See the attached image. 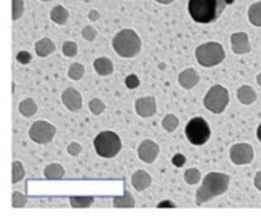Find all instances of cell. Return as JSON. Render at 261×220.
I'll list each match as a JSON object with an SVG mask.
<instances>
[{
	"label": "cell",
	"instance_id": "1",
	"mask_svg": "<svg viewBox=\"0 0 261 220\" xmlns=\"http://www.w3.org/2000/svg\"><path fill=\"white\" fill-rule=\"evenodd\" d=\"M226 6L228 0H189L188 11L194 22L207 25L216 21Z\"/></svg>",
	"mask_w": 261,
	"mask_h": 220
},
{
	"label": "cell",
	"instance_id": "2",
	"mask_svg": "<svg viewBox=\"0 0 261 220\" xmlns=\"http://www.w3.org/2000/svg\"><path fill=\"white\" fill-rule=\"evenodd\" d=\"M230 178L224 173H208L196 192V204L198 206L211 201L214 197L220 196L228 191Z\"/></svg>",
	"mask_w": 261,
	"mask_h": 220
},
{
	"label": "cell",
	"instance_id": "3",
	"mask_svg": "<svg viewBox=\"0 0 261 220\" xmlns=\"http://www.w3.org/2000/svg\"><path fill=\"white\" fill-rule=\"evenodd\" d=\"M112 48L122 58H134L142 49V40L134 30L124 29L112 39Z\"/></svg>",
	"mask_w": 261,
	"mask_h": 220
},
{
	"label": "cell",
	"instance_id": "4",
	"mask_svg": "<svg viewBox=\"0 0 261 220\" xmlns=\"http://www.w3.org/2000/svg\"><path fill=\"white\" fill-rule=\"evenodd\" d=\"M196 58L197 62L203 67H214L220 65L225 59V52L220 43L208 41L196 49Z\"/></svg>",
	"mask_w": 261,
	"mask_h": 220
},
{
	"label": "cell",
	"instance_id": "5",
	"mask_svg": "<svg viewBox=\"0 0 261 220\" xmlns=\"http://www.w3.org/2000/svg\"><path fill=\"white\" fill-rule=\"evenodd\" d=\"M121 139L113 132H102L95 137L94 148L98 155L105 159H112L121 151Z\"/></svg>",
	"mask_w": 261,
	"mask_h": 220
},
{
	"label": "cell",
	"instance_id": "6",
	"mask_svg": "<svg viewBox=\"0 0 261 220\" xmlns=\"http://www.w3.org/2000/svg\"><path fill=\"white\" fill-rule=\"evenodd\" d=\"M186 135L189 143L193 145H202L208 142L211 129L203 117H193L186 127Z\"/></svg>",
	"mask_w": 261,
	"mask_h": 220
},
{
	"label": "cell",
	"instance_id": "7",
	"mask_svg": "<svg viewBox=\"0 0 261 220\" xmlns=\"http://www.w3.org/2000/svg\"><path fill=\"white\" fill-rule=\"evenodd\" d=\"M229 103V91L221 85H214L203 98V105L210 112L221 113Z\"/></svg>",
	"mask_w": 261,
	"mask_h": 220
},
{
	"label": "cell",
	"instance_id": "8",
	"mask_svg": "<svg viewBox=\"0 0 261 220\" xmlns=\"http://www.w3.org/2000/svg\"><path fill=\"white\" fill-rule=\"evenodd\" d=\"M56 133L57 129L54 125H51L48 121L39 120L31 125L29 135H30L31 140H34L38 144H48L49 142L53 140Z\"/></svg>",
	"mask_w": 261,
	"mask_h": 220
},
{
	"label": "cell",
	"instance_id": "9",
	"mask_svg": "<svg viewBox=\"0 0 261 220\" xmlns=\"http://www.w3.org/2000/svg\"><path fill=\"white\" fill-rule=\"evenodd\" d=\"M230 160L236 165L251 164L253 160V150L247 143H237L230 148Z\"/></svg>",
	"mask_w": 261,
	"mask_h": 220
},
{
	"label": "cell",
	"instance_id": "10",
	"mask_svg": "<svg viewBox=\"0 0 261 220\" xmlns=\"http://www.w3.org/2000/svg\"><path fill=\"white\" fill-rule=\"evenodd\" d=\"M159 153V144L151 139L143 140L139 144V147H138V156H139V159L142 160L143 162H146V164H152V162H154V160L157 159Z\"/></svg>",
	"mask_w": 261,
	"mask_h": 220
},
{
	"label": "cell",
	"instance_id": "11",
	"mask_svg": "<svg viewBox=\"0 0 261 220\" xmlns=\"http://www.w3.org/2000/svg\"><path fill=\"white\" fill-rule=\"evenodd\" d=\"M62 102L71 112H77L83 107V97L75 88L66 89L62 93Z\"/></svg>",
	"mask_w": 261,
	"mask_h": 220
},
{
	"label": "cell",
	"instance_id": "12",
	"mask_svg": "<svg viewBox=\"0 0 261 220\" xmlns=\"http://www.w3.org/2000/svg\"><path fill=\"white\" fill-rule=\"evenodd\" d=\"M135 111L140 117H151L157 112V105L154 97H143L135 102Z\"/></svg>",
	"mask_w": 261,
	"mask_h": 220
},
{
	"label": "cell",
	"instance_id": "13",
	"mask_svg": "<svg viewBox=\"0 0 261 220\" xmlns=\"http://www.w3.org/2000/svg\"><path fill=\"white\" fill-rule=\"evenodd\" d=\"M231 51L236 54H246L251 52V44L246 33H236L230 36Z\"/></svg>",
	"mask_w": 261,
	"mask_h": 220
},
{
	"label": "cell",
	"instance_id": "14",
	"mask_svg": "<svg viewBox=\"0 0 261 220\" xmlns=\"http://www.w3.org/2000/svg\"><path fill=\"white\" fill-rule=\"evenodd\" d=\"M199 83V75L194 68H187V70L181 71L179 74V84L183 89H189L194 88L197 84Z\"/></svg>",
	"mask_w": 261,
	"mask_h": 220
},
{
	"label": "cell",
	"instance_id": "15",
	"mask_svg": "<svg viewBox=\"0 0 261 220\" xmlns=\"http://www.w3.org/2000/svg\"><path fill=\"white\" fill-rule=\"evenodd\" d=\"M152 178L146 170H138L132 175V184L138 192H142L151 185Z\"/></svg>",
	"mask_w": 261,
	"mask_h": 220
},
{
	"label": "cell",
	"instance_id": "16",
	"mask_svg": "<svg viewBox=\"0 0 261 220\" xmlns=\"http://www.w3.org/2000/svg\"><path fill=\"white\" fill-rule=\"evenodd\" d=\"M35 52L39 57L41 58H45L49 54L54 53L56 52V44L51 39L49 38H43L39 41H36L35 44Z\"/></svg>",
	"mask_w": 261,
	"mask_h": 220
},
{
	"label": "cell",
	"instance_id": "17",
	"mask_svg": "<svg viewBox=\"0 0 261 220\" xmlns=\"http://www.w3.org/2000/svg\"><path fill=\"white\" fill-rule=\"evenodd\" d=\"M237 98L242 105H251L257 100V95H256V91L253 90L252 86L243 85L238 89Z\"/></svg>",
	"mask_w": 261,
	"mask_h": 220
},
{
	"label": "cell",
	"instance_id": "18",
	"mask_svg": "<svg viewBox=\"0 0 261 220\" xmlns=\"http://www.w3.org/2000/svg\"><path fill=\"white\" fill-rule=\"evenodd\" d=\"M94 70L99 76H108L113 72V65L110 58L100 57L94 61Z\"/></svg>",
	"mask_w": 261,
	"mask_h": 220
},
{
	"label": "cell",
	"instance_id": "19",
	"mask_svg": "<svg viewBox=\"0 0 261 220\" xmlns=\"http://www.w3.org/2000/svg\"><path fill=\"white\" fill-rule=\"evenodd\" d=\"M68 18H70V12L62 6H57L51 9L50 12V19L54 23L63 26V25L67 23Z\"/></svg>",
	"mask_w": 261,
	"mask_h": 220
},
{
	"label": "cell",
	"instance_id": "20",
	"mask_svg": "<svg viewBox=\"0 0 261 220\" xmlns=\"http://www.w3.org/2000/svg\"><path fill=\"white\" fill-rule=\"evenodd\" d=\"M65 175V169H63L62 165L60 164H49L48 166H45V169H44V177L49 180L63 179Z\"/></svg>",
	"mask_w": 261,
	"mask_h": 220
},
{
	"label": "cell",
	"instance_id": "21",
	"mask_svg": "<svg viewBox=\"0 0 261 220\" xmlns=\"http://www.w3.org/2000/svg\"><path fill=\"white\" fill-rule=\"evenodd\" d=\"M18 110L21 115H23L24 117H31V116H34L38 112V105H36V102L33 98H26V100H23L19 103Z\"/></svg>",
	"mask_w": 261,
	"mask_h": 220
},
{
	"label": "cell",
	"instance_id": "22",
	"mask_svg": "<svg viewBox=\"0 0 261 220\" xmlns=\"http://www.w3.org/2000/svg\"><path fill=\"white\" fill-rule=\"evenodd\" d=\"M93 204H94V197L92 196L70 197V205L73 209H88Z\"/></svg>",
	"mask_w": 261,
	"mask_h": 220
},
{
	"label": "cell",
	"instance_id": "23",
	"mask_svg": "<svg viewBox=\"0 0 261 220\" xmlns=\"http://www.w3.org/2000/svg\"><path fill=\"white\" fill-rule=\"evenodd\" d=\"M113 206L121 207V209H130V207L135 206V200L129 191H125L124 196L113 199Z\"/></svg>",
	"mask_w": 261,
	"mask_h": 220
},
{
	"label": "cell",
	"instance_id": "24",
	"mask_svg": "<svg viewBox=\"0 0 261 220\" xmlns=\"http://www.w3.org/2000/svg\"><path fill=\"white\" fill-rule=\"evenodd\" d=\"M248 19L256 27H261V2L252 4L248 8Z\"/></svg>",
	"mask_w": 261,
	"mask_h": 220
},
{
	"label": "cell",
	"instance_id": "25",
	"mask_svg": "<svg viewBox=\"0 0 261 220\" xmlns=\"http://www.w3.org/2000/svg\"><path fill=\"white\" fill-rule=\"evenodd\" d=\"M162 128H164L166 132L172 133L174 130H176V128L179 127V118L175 115H166L162 118Z\"/></svg>",
	"mask_w": 261,
	"mask_h": 220
},
{
	"label": "cell",
	"instance_id": "26",
	"mask_svg": "<svg viewBox=\"0 0 261 220\" xmlns=\"http://www.w3.org/2000/svg\"><path fill=\"white\" fill-rule=\"evenodd\" d=\"M24 177V169H23V165L22 162L19 161H14L12 164V183L16 184L18 183L19 180L23 179Z\"/></svg>",
	"mask_w": 261,
	"mask_h": 220
},
{
	"label": "cell",
	"instance_id": "27",
	"mask_svg": "<svg viewBox=\"0 0 261 220\" xmlns=\"http://www.w3.org/2000/svg\"><path fill=\"white\" fill-rule=\"evenodd\" d=\"M84 74H85V67L81 63H77V62L72 63L68 68V78L72 79V80H80Z\"/></svg>",
	"mask_w": 261,
	"mask_h": 220
},
{
	"label": "cell",
	"instance_id": "28",
	"mask_svg": "<svg viewBox=\"0 0 261 220\" xmlns=\"http://www.w3.org/2000/svg\"><path fill=\"white\" fill-rule=\"evenodd\" d=\"M24 3L23 0H12V19L17 21L23 16Z\"/></svg>",
	"mask_w": 261,
	"mask_h": 220
},
{
	"label": "cell",
	"instance_id": "29",
	"mask_svg": "<svg viewBox=\"0 0 261 220\" xmlns=\"http://www.w3.org/2000/svg\"><path fill=\"white\" fill-rule=\"evenodd\" d=\"M184 180H186L188 184L193 185L201 180V173L198 169H188L184 173Z\"/></svg>",
	"mask_w": 261,
	"mask_h": 220
},
{
	"label": "cell",
	"instance_id": "30",
	"mask_svg": "<svg viewBox=\"0 0 261 220\" xmlns=\"http://www.w3.org/2000/svg\"><path fill=\"white\" fill-rule=\"evenodd\" d=\"M89 110L93 115H100V113L105 112L106 105L99 100V98H93L89 101Z\"/></svg>",
	"mask_w": 261,
	"mask_h": 220
},
{
	"label": "cell",
	"instance_id": "31",
	"mask_svg": "<svg viewBox=\"0 0 261 220\" xmlns=\"http://www.w3.org/2000/svg\"><path fill=\"white\" fill-rule=\"evenodd\" d=\"M62 52L66 57H75L77 54V44L75 41H65L62 46Z\"/></svg>",
	"mask_w": 261,
	"mask_h": 220
},
{
	"label": "cell",
	"instance_id": "32",
	"mask_svg": "<svg viewBox=\"0 0 261 220\" xmlns=\"http://www.w3.org/2000/svg\"><path fill=\"white\" fill-rule=\"evenodd\" d=\"M27 204V199L19 192H13L12 194V206L14 209H21V207H24Z\"/></svg>",
	"mask_w": 261,
	"mask_h": 220
},
{
	"label": "cell",
	"instance_id": "33",
	"mask_svg": "<svg viewBox=\"0 0 261 220\" xmlns=\"http://www.w3.org/2000/svg\"><path fill=\"white\" fill-rule=\"evenodd\" d=\"M81 35H83V38L85 39V40L93 41L95 38H97L98 33H97V30H95L93 26H85L83 29V31H81Z\"/></svg>",
	"mask_w": 261,
	"mask_h": 220
},
{
	"label": "cell",
	"instance_id": "34",
	"mask_svg": "<svg viewBox=\"0 0 261 220\" xmlns=\"http://www.w3.org/2000/svg\"><path fill=\"white\" fill-rule=\"evenodd\" d=\"M31 59H33V56H31L29 52L21 51L17 54V61H18L21 65H29L31 62Z\"/></svg>",
	"mask_w": 261,
	"mask_h": 220
},
{
	"label": "cell",
	"instance_id": "35",
	"mask_svg": "<svg viewBox=\"0 0 261 220\" xmlns=\"http://www.w3.org/2000/svg\"><path fill=\"white\" fill-rule=\"evenodd\" d=\"M125 84H126V86L129 89H135L139 86L140 81H139V79H138L137 75H129L126 78V80H125Z\"/></svg>",
	"mask_w": 261,
	"mask_h": 220
},
{
	"label": "cell",
	"instance_id": "36",
	"mask_svg": "<svg viewBox=\"0 0 261 220\" xmlns=\"http://www.w3.org/2000/svg\"><path fill=\"white\" fill-rule=\"evenodd\" d=\"M81 150H83V147H81L80 143H77V142L70 143L67 147V152L70 153L71 156H77L79 153L81 152Z\"/></svg>",
	"mask_w": 261,
	"mask_h": 220
},
{
	"label": "cell",
	"instance_id": "37",
	"mask_svg": "<svg viewBox=\"0 0 261 220\" xmlns=\"http://www.w3.org/2000/svg\"><path fill=\"white\" fill-rule=\"evenodd\" d=\"M186 161H187L186 157H184L181 153H176V155L172 157V164L175 165L176 167H181L184 164H186Z\"/></svg>",
	"mask_w": 261,
	"mask_h": 220
},
{
	"label": "cell",
	"instance_id": "38",
	"mask_svg": "<svg viewBox=\"0 0 261 220\" xmlns=\"http://www.w3.org/2000/svg\"><path fill=\"white\" fill-rule=\"evenodd\" d=\"M253 184H255V187L261 192V170L256 173L255 179H253Z\"/></svg>",
	"mask_w": 261,
	"mask_h": 220
},
{
	"label": "cell",
	"instance_id": "39",
	"mask_svg": "<svg viewBox=\"0 0 261 220\" xmlns=\"http://www.w3.org/2000/svg\"><path fill=\"white\" fill-rule=\"evenodd\" d=\"M99 17H100V14H99V12L97 11V9H92V11L89 12V19H90V21H93V22L98 21V19H99Z\"/></svg>",
	"mask_w": 261,
	"mask_h": 220
},
{
	"label": "cell",
	"instance_id": "40",
	"mask_svg": "<svg viewBox=\"0 0 261 220\" xmlns=\"http://www.w3.org/2000/svg\"><path fill=\"white\" fill-rule=\"evenodd\" d=\"M156 2L160 4H164V6H167V4H171L174 0H156Z\"/></svg>",
	"mask_w": 261,
	"mask_h": 220
},
{
	"label": "cell",
	"instance_id": "41",
	"mask_svg": "<svg viewBox=\"0 0 261 220\" xmlns=\"http://www.w3.org/2000/svg\"><path fill=\"white\" fill-rule=\"evenodd\" d=\"M165 206L175 207V205H174V204H171V202H164V204H159V207H165Z\"/></svg>",
	"mask_w": 261,
	"mask_h": 220
},
{
	"label": "cell",
	"instance_id": "42",
	"mask_svg": "<svg viewBox=\"0 0 261 220\" xmlns=\"http://www.w3.org/2000/svg\"><path fill=\"white\" fill-rule=\"evenodd\" d=\"M257 139L261 142V124L258 125V128H257Z\"/></svg>",
	"mask_w": 261,
	"mask_h": 220
},
{
	"label": "cell",
	"instance_id": "43",
	"mask_svg": "<svg viewBox=\"0 0 261 220\" xmlns=\"http://www.w3.org/2000/svg\"><path fill=\"white\" fill-rule=\"evenodd\" d=\"M256 81H257V84H258V85L261 86V74H258V75H257V78H256Z\"/></svg>",
	"mask_w": 261,
	"mask_h": 220
},
{
	"label": "cell",
	"instance_id": "44",
	"mask_svg": "<svg viewBox=\"0 0 261 220\" xmlns=\"http://www.w3.org/2000/svg\"><path fill=\"white\" fill-rule=\"evenodd\" d=\"M234 2H236V0H228V4H229V6H230V4H233V3H234Z\"/></svg>",
	"mask_w": 261,
	"mask_h": 220
},
{
	"label": "cell",
	"instance_id": "45",
	"mask_svg": "<svg viewBox=\"0 0 261 220\" xmlns=\"http://www.w3.org/2000/svg\"><path fill=\"white\" fill-rule=\"evenodd\" d=\"M41 2H51V0H41Z\"/></svg>",
	"mask_w": 261,
	"mask_h": 220
}]
</instances>
